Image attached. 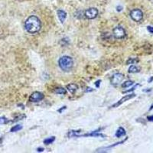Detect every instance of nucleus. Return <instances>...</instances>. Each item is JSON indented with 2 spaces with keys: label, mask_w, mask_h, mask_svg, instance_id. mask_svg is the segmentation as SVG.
Segmentation results:
<instances>
[{
  "label": "nucleus",
  "mask_w": 153,
  "mask_h": 153,
  "mask_svg": "<svg viewBox=\"0 0 153 153\" xmlns=\"http://www.w3.org/2000/svg\"><path fill=\"white\" fill-rule=\"evenodd\" d=\"M25 28L28 33H37L40 31L42 28L41 20L35 16H29L25 22Z\"/></svg>",
  "instance_id": "obj_1"
},
{
  "label": "nucleus",
  "mask_w": 153,
  "mask_h": 153,
  "mask_svg": "<svg viewBox=\"0 0 153 153\" xmlns=\"http://www.w3.org/2000/svg\"><path fill=\"white\" fill-rule=\"evenodd\" d=\"M58 65L61 70L68 71L72 68L74 65V61L69 56H63L58 61Z\"/></svg>",
  "instance_id": "obj_2"
},
{
  "label": "nucleus",
  "mask_w": 153,
  "mask_h": 153,
  "mask_svg": "<svg viewBox=\"0 0 153 153\" xmlns=\"http://www.w3.org/2000/svg\"><path fill=\"white\" fill-rule=\"evenodd\" d=\"M130 16L131 19L133 20V21L136 22H141L143 19V12H142L140 9H132L130 12Z\"/></svg>",
  "instance_id": "obj_3"
},
{
  "label": "nucleus",
  "mask_w": 153,
  "mask_h": 153,
  "mask_svg": "<svg viewBox=\"0 0 153 153\" xmlns=\"http://www.w3.org/2000/svg\"><path fill=\"white\" fill-rule=\"evenodd\" d=\"M113 35L117 39H122V38L126 37V31L123 27L121 26H117L113 29Z\"/></svg>",
  "instance_id": "obj_4"
},
{
  "label": "nucleus",
  "mask_w": 153,
  "mask_h": 153,
  "mask_svg": "<svg viewBox=\"0 0 153 153\" xmlns=\"http://www.w3.org/2000/svg\"><path fill=\"white\" fill-rule=\"evenodd\" d=\"M44 98H45V96L42 93L35 91V92L32 93L29 97V101L31 103H37V102L42 100Z\"/></svg>",
  "instance_id": "obj_5"
},
{
  "label": "nucleus",
  "mask_w": 153,
  "mask_h": 153,
  "mask_svg": "<svg viewBox=\"0 0 153 153\" xmlns=\"http://www.w3.org/2000/svg\"><path fill=\"white\" fill-rule=\"evenodd\" d=\"M84 16L88 19H94L98 16V10L96 8H90L84 12Z\"/></svg>",
  "instance_id": "obj_6"
},
{
  "label": "nucleus",
  "mask_w": 153,
  "mask_h": 153,
  "mask_svg": "<svg viewBox=\"0 0 153 153\" xmlns=\"http://www.w3.org/2000/svg\"><path fill=\"white\" fill-rule=\"evenodd\" d=\"M123 79L124 76L122 74H114L112 76L111 78H110V83H111L113 85H118V84H120V83L123 80Z\"/></svg>",
  "instance_id": "obj_7"
},
{
  "label": "nucleus",
  "mask_w": 153,
  "mask_h": 153,
  "mask_svg": "<svg viewBox=\"0 0 153 153\" xmlns=\"http://www.w3.org/2000/svg\"><path fill=\"white\" fill-rule=\"evenodd\" d=\"M135 97H136V94H129V95L125 96V97H123L122 99L120 100H119L117 103H115V104H113V106H111V107L112 108L118 107L119 106H120V105H122L123 103H125L126 101L132 99V98Z\"/></svg>",
  "instance_id": "obj_8"
},
{
  "label": "nucleus",
  "mask_w": 153,
  "mask_h": 153,
  "mask_svg": "<svg viewBox=\"0 0 153 153\" xmlns=\"http://www.w3.org/2000/svg\"><path fill=\"white\" fill-rule=\"evenodd\" d=\"M57 16H58V19H59L60 22L63 24V23L65 22V19H66L67 18V13L65 12V11L61 10V9L57 11Z\"/></svg>",
  "instance_id": "obj_9"
},
{
  "label": "nucleus",
  "mask_w": 153,
  "mask_h": 153,
  "mask_svg": "<svg viewBox=\"0 0 153 153\" xmlns=\"http://www.w3.org/2000/svg\"><path fill=\"white\" fill-rule=\"evenodd\" d=\"M66 88L68 89V91H69V92H71V94H74L76 91V90L78 89V86L75 84H71L67 85Z\"/></svg>",
  "instance_id": "obj_10"
},
{
  "label": "nucleus",
  "mask_w": 153,
  "mask_h": 153,
  "mask_svg": "<svg viewBox=\"0 0 153 153\" xmlns=\"http://www.w3.org/2000/svg\"><path fill=\"white\" fill-rule=\"evenodd\" d=\"M126 135V130L123 128V127H120L118 129H117V132H116V136L118 138L122 137V136H125Z\"/></svg>",
  "instance_id": "obj_11"
},
{
  "label": "nucleus",
  "mask_w": 153,
  "mask_h": 153,
  "mask_svg": "<svg viewBox=\"0 0 153 153\" xmlns=\"http://www.w3.org/2000/svg\"><path fill=\"white\" fill-rule=\"evenodd\" d=\"M139 71H140V68L136 66V65H132L129 68V73H139Z\"/></svg>",
  "instance_id": "obj_12"
},
{
  "label": "nucleus",
  "mask_w": 153,
  "mask_h": 153,
  "mask_svg": "<svg viewBox=\"0 0 153 153\" xmlns=\"http://www.w3.org/2000/svg\"><path fill=\"white\" fill-rule=\"evenodd\" d=\"M54 92L57 94H66V90L63 87H57L54 89Z\"/></svg>",
  "instance_id": "obj_13"
},
{
  "label": "nucleus",
  "mask_w": 153,
  "mask_h": 153,
  "mask_svg": "<svg viewBox=\"0 0 153 153\" xmlns=\"http://www.w3.org/2000/svg\"><path fill=\"white\" fill-rule=\"evenodd\" d=\"M133 84H134L133 81H132V80H127V81L123 83L122 87H123V88H127V87H131V86L133 85Z\"/></svg>",
  "instance_id": "obj_14"
},
{
  "label": "nucleus",
  "mask_w": 153,
  "mask_h": 153,
  "mask_svg": "<svg viewBox=\"0 0 153 153\" xmlns=\"http://www.w3.org/2000/svg\"><path fill=\"white\" fill-rule=\"evenodd\" d=\"M54 140H55V137H54V136H52V137H50V138H47V139L44 140V144L50 145L51 144Z\"/></svg>",
  "instance_id": "obj_15"
},
{
  "label": "nucleus",
  "mask_w": 153,
  "mask_h": 153,
  "mask_svg": "<svg viewBox=\"0 0 153 153\" xmlns=\"http://www.w3.org/2000/svg\"><path fill=\"white\" fill-rule=\"evenodd\" d=\"M139 62L138 58H129V60L126 61V65H135Z\"/></svg>",
  "instance_id": "obj_16"
},
{
  "label": "nucleus",
  "mask_w": 153,
  "mask_h": 153,
  "mask_svg": "<svg viewBox=\"0 0 153 153\" xmlns=\"http://www.w3.org/2000/svg\"><path fill=\"white\" fill-rule=\"evenodd\" d=\"M22 129V126L21 125H16L12 127V129H11V132H18V131L21 130Z\"/></svg>",
  "instance_id": "obj_17"
},
{
  "label": "nucleus",
  "mask_w": 153,
  "mask_h": 153,
  "mask_svg": "<svg viewBox=\"0 0 153 153\" xmlns=\"http://www.w3.org/2000/svg\"><path fill=\"white\" fill-rule=\"evenodd\" d=\"M8 122H9V120L5 118V117H0V124H5L7 123Z\"/></svg>",
  "instance_id": "obj_18"
},
{
  "label": "nucleus",
  "mask_w": 153,
  "mask_h": 153,
  "mask_svg": "<svg viewBox=\"0 0 153 153\" xmlns=\"http://www.w3.org/2000/svg\"><path fill=\"white\" fill-rule=\"evenodd\" d=\"M138 86H139V84H136V86H135V87H132V89H130V90H129V91H124V94H125V93H128V92H130V91H134V90H135V89L136 88V87H138Z\"/></svg>",
  "instance_id": "obj_19"
},
{
  "label": "nucleus",
  "mask_w": 153,
  "mask_h": 153,
  "mask_svg": "<svg viewBox=\"0 0 153 153\" xmlns=\"http://www.w3.org/2000/svg\"><path fill=\"white\" fill-rule=\"evenodd\" d=\"M147 29H148V31H149L150 33L153 34V27H151V26H148V27H147Z\"/></svg>",
  "instance_id": "obj_20"
},
{
  "label": "nucleus",
  "mask_w": 153,
  "mask_h": 153,
  "mask_svg": "<svg viewBox=\"0 0 153 153\" xmlns=\"http://www.w3.org/2000/svg\"><path fill=\"white\" fill-rule=\"evenodd\" d=\"M66 106H62V108H61V109H59V110H57V112H59L60 113H62V111L64 110H66Z\"/></svg>",
  "instance_id": "obj_21"
},
{
  "label": "nucleus",
  "mask_w": 153,
  "mask_h": 153,
  "mask_svg": "<svg viewBox=\"0 0 153 153\" xmlns=\"http://www.w3.org/2000/svg\"><path fill=\"white\" fill-rule=\"evenodd\" d=\"M100 82H101V80H97V81L96 82V83H95L96 87H100Z\"/></svg>",
  "instance_id": "obj_22"
},
{
  "label": "nucleus",
  "mask_w": 153,
  "mask_h": 153,
  "mask_svg": "<svg viewBox=\"0 0 153 153\" xmlns=\"http://www.w3.org/2000/svg\"><path fill=\"white\" fill-rule=\"evenodd\" d=\"M117 9L118 12H121L123 10V6H120V5H118L117 7Z\"/></svg>",
  "instance_id": "obj_23"
},
{
  "label": "nucleus",
  "mask_w": 153,
  "mask_h": 153,
  "mask_svg": "<svg viewBox=\"0 0 153 153\" xmlns=\"http://www.w3.org/2000/svg\"><path fill=\"white\" fill-rule=\"evenodd\" d=\"M148 120L149 121H151V122H153V116H150V117H148Z\"/></svg>",
  "instance_id": "obj_24"
},
{
  "label": "nucleus",
  "mask_w": 153,
  "mask_h": 153,
  "mask_svg": "<svg viewBox=\"0 0 153 153\" xmlns=\"http://www.w3.org/2000/svg\"><path fill=\"white\" fill-rule=\"evenodd\" d=\"M37 151H38V152H43L44 151V148H38Z\"/></svg>",
  "instance_id": "obj_25"
},
{
  "label": "nucleus",
  "mask_w": 153,
  "mask_h": 153,
  "mask_svg": "<svg viewBox=\"0 0 153 153\" xmlns=\"http://www.w3.org/2000/svg\"><path fill=\"white\" fill-rule=\"evenodd\" d=\"M152 109H153V105H152V106H151V107H150V109H149V110H152Z\"/></svg>",
  "instance_id": "obj_26"
},
{
  "label": "nucleus",
  "mask_w": 153,
  "mask_h": 153,
  "mask_svg": "<svg viewBox=\"0 0 153 153\" xmlns=\"http://www.w3.org/2000/svg\"><path fill=\"white\" fill-rule=\"evenodd\" d=\"M153 80V76H152V78L151 79H150V80H149V82H151L152 81V80Z\"/></svg>",
  "instance_id": "obj_27"
}]
</instances>
